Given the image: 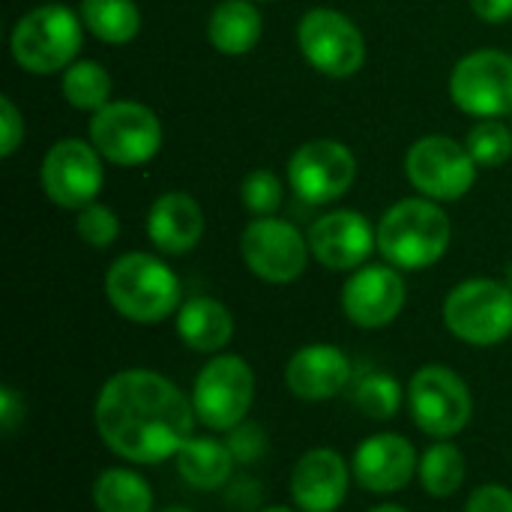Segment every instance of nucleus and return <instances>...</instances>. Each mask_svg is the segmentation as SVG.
<instances>
[{
    "label": "nucleus",
    "instance_id": "nucleus-35",
    "mask_svg": "<svg viewBox=\"0 0 512 512\" xmlns=\"http://www.w3.org/2000/svg\"><path fill=\"white\" fill-rule=\"evenodd\" d=\"M24 417H27L24 396L15 387L3 384L0 387V429H3V435H12L24 423Z\"/></svg>",
    "mask_w": 512,
    "mask_h": 512
},
{
    "label": "nucleus",
    "instance_id": "nucleus-42",
    "mask_svg": "<svg viewBox=\"0 0 512 512\" xmlns=\"http://www.w3.org/2000/svg\"><path fill=\"white\" fill-rule=\"evenodd\" d=\"M510 126H512V123H510Z\"/></svg>",
    "mask_w": 512,
    "mask_h": 512
},
{
    "label": "nucleus",
    "instance_id": "nucleus-41",
    "mask_svg": "<svg viewBox=\"0 0 512 512\" xmlns=\"http://www.w3.org/2000/svg\"><path fill=\"white\" fill-rule=\"evenodd\" d=\"M504 282H507V285H510V288H512V264H510V267H507V276H504Z\"/></svg>",
    "mask_w": 512,
    "mask_h": 512
},
{
    "label": "nucleus",
    "instance_id": "nucleus-22",
    "mask_svg": "<svg viewBox=\"0 0 512 512\" xmlns=\"http://www.w3.org/2000/svg\"><path fill=\"white\" fill-rule=\"evenodd\" d=\"M180 342L195 354H222L234 339V315L216 297H189L174 315Z\"/></svg>",
    "mask_w": 512,
    "mask_h": 512
},
{
    "label": "nucleus",
    "instance_id": "nucleus-38",
    "mask_svg": "<svg viewBox=\"0 0 512 512\" xmlns=\"http://www.w3.org/2000/svg\"><path fill=\"white\" fill-rule=\"evenodd\" d=\"M369 512H411L408 507H402V504H393V501H384V504H378V507H372Z\"/></svg>",
    "mask_w": 512,
    "mask_h": 512
},
{
    "label": "nucleus",
    "instance_id": "nucleus-1",
    "mask_svg": "<svg viewBox=\"0 0 512 512\" xmlns=\"http://www.w3.org/2000/svg\"><path fill=\"white\" fill-rule=\"evenodd\" d=\"M192 399L156 369H120L96 393L93 426L108 453L144 468L174 462L195 435Z\"/></svg>",
    "mask_w": 512,
    "mask_h": 512
},
{
    "label": "nucleus",
    "instance_id": "nucleus-9",
    "mask_svg": "<svg viewBox=\"0 0 512 512\" xmlns=\"http://www.w3.org/2000/svg\"><path fill=\"white\" fill-rule=\"evenodd\" d=\"M477 162L468 144H459L447 135H426L411 144L405 156V174L423 198L432 201H459L471 192L477 180Z\"/></svg>",
    "mask_w": 512,
    "mask_h": 512
},
{
    "label": "nucleus",
    "instance_id": "nucleus-7",
    "mask_svg": "<svg viewBox=\"0 0 512 512\" xmlns=\"http://www.w3.org/2000/svg\"><path fill=\"white\" fill-rule=\"evenodd\" d=\"M444 327L471 348H495L512 336V288L498 279H465L444 300Z\"/></svg>",
    "mask_w": 512,
    "mask_h": 512
},
{
    "label": "nucleus",
    "instance_id": "nucleus-21",
    "mask_svg": "<svg viewBox=\"0 0 512 512\" xmlns=\"http://www.w3.org/2000/svg\"><path fill=\"white\" fill-rule=\"evenodd\" d=\"M174 465H177L180 480L192 486L195 492H222L228 489L237 471V459L228 441L219 438L216 432L192 435L174 456Z\"/></svg>",
    "mask_w": 512,
    "mask_h": 512
},
{
    "label": "nucleus",
    "instance_id": "nucleus-40",
    "mask_svg": "<svg viewBox=\"0 0 512 512\" xmlns=\"http://www.w3.org/2000/svg\"><path fill=\"white\" fill-rule=\"evenodd\" d=\"M156 512H195V510H189V507H165V510H156Z\"/></svg>",
    "mask_w": 512,
    "mask_h": 512
},
{
    "label": "nucleus",
    "instance_id": "nucleus-13",
    "mask_svg": "<svg viewBox=\"0 0 512 512\" xmlns=\"http://www.w3.org/2000/svg\"><path fill=\"white\" fill-rule=\"evenodd\" d=\"M357 180V159L354 153L333 138L306 141L294 150L288 162V183L291 189L315 207L339 201Z\"/></svg>",
    "mask_w": 512,
    "mask_h": 512
},
{
    "label": "nucleus",
    "instance_id": "nucleus-32",
    "mask_svg": "<svg viewBox=\"0 0 512 512\" xmlns=\"http://www.w3.org/2000/svg\"><path fill=\"white\" fill-rule=\"evenodd\" d=\"M225 441H228V447H231L237 465H255V462L267 453V435H264V429H261L258 423H252V420H246V423H240L237 429H231V432L225 435Z\"/></svg>",
    "mask_w": 512,
    "mask_h": 512
},
{
    "label": "nucleus",
    "instance_id": "nucleus-30",
    "mask_svg": "<svg viewBox=\"0 0 512 512\" xmlns=\"http://www.w3.org/2000/svg\"><path fill=\"white\" fill-rule=\"evenodd\" d=\"M240 195H243V204H246L249 213H255V216H273L282 207V201H285V186H282V180L273 171H264L261 168V171H252L243 180Z\"/></svg>",
    "mask_w": 512,
    "mask_h": 512
},
{
    "label": "nucleus",
    "instance_id": "nucleus-15",
    "mask_svg": "<svg viewBox=\"0 0 512 512\" xmlns=\"http://www.w3.org/2000/svg\"><path fill=\"white\" fill-rule=\"evenodd\" d=\"M417 468L420 453L399 432H375L363 438L351 456L354 483L375 498H390L408 489L417 480Z\"/></svg>",
    "mask_w": 512,
    "mask_h": 512
},
{
    "label": "nucleus",
    "instance_id": "nucleus-6",
    "mask_svg": "<svg viewBox=\"0 0 512 512\" xmlns=\"http://www.w3.org/2000/svg\"><path fill=\"white\" fill-rule=\"evenodd\" d=\"M408 414L426 438L453 441L474 420V393L456 369L426 363L408 381Z\"/></svg>",
    "mask_w": 512,
    "mask_h": 512
},
{
    "label": "nucleus",
    "instance_id": "nucleus-34",
    "mask_svg": "<svg viewBox=\"0 0 512 512\" xmlns=\"http://www.w3.org/2000/svg\"><path fill=\"white\" fill-rule=\"evenodd\" d=\"M0 126H3V144H0V156H12L21 147L24 138V120L21 111L15 108V102L9 96H0Z\"/></svg>",
    "mask_w": 512,
    "mask_h": 512
},
{
    "label": "nucleus",
    "instance_id": "nucleus-12",
    "mask_svg": "<svg viewBox=\"0 0 512 512\" xmlns=\"http://www.w3.org/2000/svg\"><path fill=\"white\" fill-rule=\"evenodd\" d=\"M450 96L480 120L512 114V54L483 48L462 57L450 75Z\"/></svg>",
    "mask_w": 512,
    "mask_h": 512
},
{
    "label": "nucleus",
    "instance_id": "nucleus-8",
    "mask_svg": "<svg viewBox=\"0 0 512 512\" xmlns=\"http://www.w3.org/2000/svg\"><path fill=\"white\" fill-rule=\"evenodd\" d=\"M90 144L102 159L135 168L150 162L162 147V123L141 102H108L90 120Z\"/></svg>",
    "mask_w": 512,
    "mask_h": 512
},
{
    "label": "nucleus",
    "instance_id": "nucleus-36",
    "mask_svg": "<svg viewBox=\"0 0 512 512\" xmlns=\"http://www.w3.org/2000/svg\"><path fill=\"white\" fill-rule=\"evenodd\" d=\"M225 501H228L231 510L258 512L261 510V486H258L252 477L231 480L228 489H225Z\"/></svg>",
    "mask_w": 512,
    "mask_h": 512
},
{
    "label": "nucleus",
    "instance_id": "nucleus-3",
    "mask_svg": "<svg viewBox=\"0 0 512 512\" xmlns=\"http://www.w3.org/2000/svg\"><path fill=\"white\" fill-rule=\"evenodd\" d=\"M453 240L450 216L432 198H405L393 204L378 225V252L396 270L435 267Z\"/></svg>",
    "mask_w": 512,
    "mask_h": 512
},
{
    "label": "nucleus",
    "instance_id": "nucleus-31",
    "mask_svg": "<svg viewBox=\"0 0 512 512\" xmlns=\"http://www.w3.org/2000/svg\"><path fill=\"white\" fill-rule=\"evenodd\" d=\"M75 231H78V237H81L87 246H93V249H108V246L117 240V234H120V222H117V216H114L111 207L93 201V204H87V207L78 210Z\"/></svg>",
    "mask_w": 512,
    "mask_h": 512
},
{
    "label": "nucleus",
    "instance_id": "nucleus-33",
    "mask_svg": "<svg viewBox=\"0 0 512 512\" xmlns=\"http://www.w3.org/2000/svg\"><path fill=\"white\" fill-rule=\"evenodd\" d=\"M465 512H512V489L504 483H483L468 495Z\"/></svg>",
    "mask_w": 512,
    "mask_h": 512
},
{
    "label": "nucleus",
    "instance_id": "nucleus-37",
    "mask_svg": "<svg viewBox=\"0 0 512 512\" xmlns=\"http://www.w3.org/2000/svg\"><path fill=\"white\" fill-rule=\"evenodd\" d=\"M471 9L489 24H504L512 18V0H471Z\"/></svg>",
    "mask_w": 512,
    "mask_h": 512
},
{
    "label": "nucleus",
    "instance_id": "nucleus-4",
    "mask_svg": "<svg viewBox=\"0 0 512 512\" xmlns=\"http://www.w3.org/2000/svg\"><path fill=\"white\" fill-rule=\"evenodd\" d=\"M78 15L63 3H45L21 15L12 27L9 48L15 63L30 75L66 72L81 51Z\"/></svg>",
    "mask_w": 512,
    "mask_h": 512
},
{
    "label": "nucleus",
    "instance_id": "nucleus-11",
    "mask_svg": "<svg viewBox=\"0 0 512 512\" xmlns=\"http://www.w3.org/2000/svg\"><path fill=\"white\" fill-rule=\"evenodd\" d=\"M297 42L306 63L327 78H351L366 63L360 27L336 9H309L300 18Z\"/></svg>",
    "mask_w": 512,
    "mask_h": 512
},
{
    "label": "nucleus",
    "instance_id": "nucleus-23",
    "mask_svg": "<svg viewBox=\"0 0 512 512\" xmlns=\"http://www.w3.org/2000/svg\"><path fill=\"white\" fill-rule=\"evenodd\" d=\"M96 512H156V495L150 480L135 465L102 468L90 486Z\"/></svg>",
    "mask_w": 512,
    "mask_h": 512
},
{
    "label": "nucleus",
    "instance_id": "nucleus-14",
    "mask_svg": "<svg viewBox=\"0 0 512 512\" xmlns=\"http://www.w3.org/2000/svg\"><path fill=\"white\" fill-rule=\"evenodd\" d=\"M39 183L48 201H54L57 207L81 210L93 204L102 189V156L87 141L63 138L45 153Z\"/></svg>",
    "mask_w": 512,
    "mask_h": 512
},
{
    "label": "nucleus",
    "instance_id": "nucleus-18",
    "mask_svg": "<svg viewBox=\"0 0 512 512\" xmlns=\"http://www.w3.org/2000/svg\"><path fill=\"white\" fill-rule=\"evenodd\" d=\"M312 258L339 273H354L366 267L369 255L378 249V231H372L369 219L357 210H333L312 222L309 228Z\"/></svg>",
    "mask_w": 512,
    "mask_h": 512
},
{
    "label": "nucleus",
    "instance_id": "nucleus-5",
    "mask_svg": "<svg viewBox=\"0 0 512 512\" xmlns=\"http://www.w3.org/2000/svg\"><path fill=\"white\" fill-rule=\"evenodd\" d=\"M189 399L207 432L228 435L249 420L255 405V369L240 354H213L195 375Z\"/></svg>",
    "mask_w": 512,
    "mask_h": 512
},
{
    "label": "nucleus",
    "instance_id": "nucleus-28",
    "mask_svg": "<svg viewBox=\"0 0 512 512\" xmlns=\"http://www.w3.org/2000/svg\"><path fill=\"white\" fill-rule=\"evenodd\" d=\"M63 96L72 108L78 111H99L108 105L111 96V75L105 72V66L93 63V60H81L72 63L63 72Z\"/></svg>",
    "mask_w": 512,
    "mask_h": 512
},
{
    "label": "nucleus",
    "instance_id": "nucleus-29",
    "mask_svg": "<svg viewBox=\"0 0 512 512\" xmlns=\"http://www.w3.org/2000/svg\"><path fill=\"white\" fill-rule=\"evenodd\" d=\"M468 150L480 168H498L512 156V126L501 117H486L468 132Z\"/></svg>",
    "mask_w": 512,
    "mask_h": 512
},
{
    "label": "nucleus",
    "instance_id": "nucleus-16",
    "mask_svg": "<svg viewBox=\"0 0 512 512\" xmlns=\"http://www.w3.org/2000/svg\"><path fill=\"white\" fill-rule=\"evenodd\" d=\"M408 303V285L393 264H366L342 288V312L360 330L390 327Z\"/></svg>",
    "mask_w": 512,
    "mask_h": 512
},
{
    "label": "nucleus",
    "instance_id": "nucleus-17",
    "mask_svg": "<svg viewBox=\"0 0 512 512\" xmlns=\"http://www.w3.org/2000/svg\"><path fill=\"white\" fill-rule=\"evenodd\" d=\"M354 483L351 462L333 447L306 450L288 477L291 504L300 512H339Z\"/></svg>",
    "mask_w": 512,
    "mask_h": 512
},
{
    "label": "nucleus",
    "instance_id": "nucleus-10",
    "mask_svg": "<svg viewBox=\"0 0 512 512\" xmlns=\"http://www.w3.org/2000/svg\"><path fill=\"white\" fill-rule=\"evenodd\" d=\"M240 255L252 276L267 285H291L306 273L309 237H303L291 222L276 216H258L246 225L240 237Z\"/></svg>",
    "mask_w": 512,
    "mask_h": 512
},
{
    "label": "nucleus",
    "instance_id": "nucleus-25",
    "mask_svg": "<svg viewBox=\"0 0 512 512\" xmlns=\"http://www.w3.org/2000/svg\"><path fill=\"white\" fill-rule=\"evenodd\" d=\"M465 477H468V462H465V453L459 444L432 441L420 453L417 480L429 498H435V501L456 498V492H462V486H465Z\"/></svg>",
    "mask_w": 512,
    "mask_h": 512
},
{
    "label": "nucleus",
    "instance_id": "nucleus-26",
    "mask_svg": "<svg viewBox=\"0 0 512 512\" xmlns=\"http://www.w3.org/2000/svg\"><path fill=\"white\" fill-rule=\"evenodd\" d=\"M351 402L363 417H369L375 423H387V420L399 417V411L408 405V390L390 372H366V375L354 378Z\"/></svg>",
    "mask_w": 512,
    "mask_h": 512
},
{
    "label": "nucleus",
    "instance_id": "nucleus-27",
    "mask_svg": "<svg viewBox=\"0 0 512 512\" xmlns=\"http://www.w3.org/2000/svg\"><path fill=\"white\" fill-rule=\"evenodd\" d=\"M81 21L108 45H126L141 30V12L132 0H81Z\"/></svg>",
    "mask_w": 512,
    "mask_h": 512
},
{
    "label": "nucleus",
    "instance_id": "nucleus-2",
    "mask_svg": "<svg viewBox=\"0 0 512 512\" xmlns=\"http://www.w3.org/2000/svg\"><path fill=\"white\" fill-rule=\"evenodd\" d=\"M105 297L120 318L153 327L177 315L183 306V285L162 258L126 252L105 273Z\"/></svg>",
    "mask_w": 512,
    "mask_h": 512
},
{
    "label": "nucleus",
    "instance_id": "nucleus-19",
    "mask_svg": "<svg viewBox=\"0 0 512 512\" xmlns=\"http://www.w3.org/2000/svg\"><path fill=\"white\" fill-rule=\"evenodd\" d=\"M354 384L351 357L330 342H312L297 348L285 363V387L297 402L321 405L342 396Z\"/></svg>",
    "mask_w": 512,
    "mask_h": 512
},
{
    "label": "nucleus",
    "instance_id": "nucleus-24",
    "mask_svg": "<svg viewBox=\"0 0 512 512\" xmlns=\"http://www.w3.org/2000/svg\"><path fill=\"white\" fill-rule=\"evenodd\" d=\"M261 12L252 0H222L207 21V39L228 57L249 54L261 39Z\"/></svg>",
    "mask_w": 512,
    "mask_h": 512
},
{
    "label": "nucleus",
    "instance_id": "nucleus-20",
    "mask_svg": "<svg viewBox=\"0 0 512 512\" xmlns=\"http://www.w3.org/2000/svg\"><path fill=\"white\" fill-rule=\"evenodd\" d=\"M204 234V213L186 192H165L147 213V237L162 255H186Z\"/></svg>",
    "mask_w": 512,
    "mask_h": 512
},
{
    "label": "nucleus",
    "instance_id": "nucleus-39",
    "mask_svg": "<svg viewBox=\"0 0 512 512\" xmlns=\"http://www.w3.org/2000/svg\"><path fill=\"white\" fill-rule=\"evenodd\" d=\"M258 512H300L297 507H285V504H273V507H261Z\"/></svg>",
    "mask_w": 512,
    "mask_h": 512
}]
</instances>
